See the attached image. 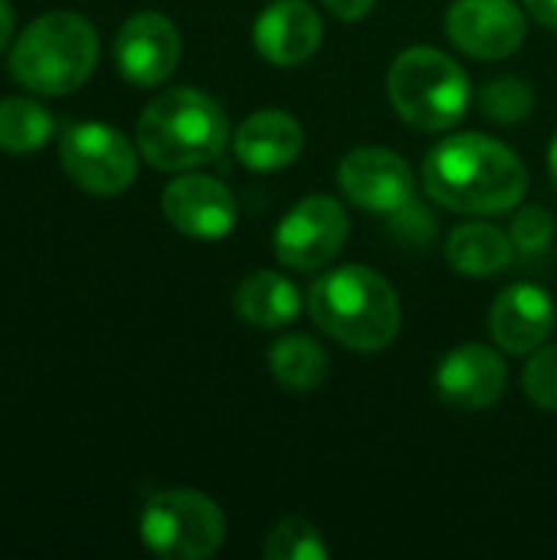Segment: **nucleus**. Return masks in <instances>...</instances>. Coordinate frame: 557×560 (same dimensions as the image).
Masks as SVG:
<instances>
[{
  "instance_id": "obj_1",
  "label": "nucleus",
  "mask_w": 557,
  "mask_h": 560,
  "mask_svg": "<svg viewBox=\"0 0 557 560\" xmlns=\"http://www.w3.org/2000/svg\"><path fill=\"white\" fill-rule=\"evenodd\" d=\"M427 194L456 213H506L522 203L529 171L502 141L489 135H456L440 141L423 161Z\"/></svg>"
},
{
  "instance_id": "obj_2",
  "label": "nucleus",
  "mask_w": 557,
  "mask_h": 560,
  "mask_svg": "<svg viewBox=\"0 0 557 560\" xmlns=\"http://www.w3.org/2000/svg\"><path fill=\"white\" fill-rule=\"evenodd\" d=\"M312 322L351 351H384L401 331L394 285L368 266H338L309 289Z\"/></svg>"
},
{
  "instance_id": "obj_3",
  "label": "nucleus",
  "mask_w": 557,
  "mask_h": 560,
  "mask_svg": "<svg viewBox=\"0 0 557 560\" xmlns=\"http://www.w3.org/2000/svg\"><path fill=\"white\" fill-rule=\"evenodd\" d=\"M230 125L220 102L200 89H167L138 118V151L158 171H190L213 161Z\"/></svg>"
},
{
  "instance_id": "obj_4",
  "label": "nucleus",
  "mask_w": 557,
  "mask_h": 560,
  "mask_svg": "<svg viewBox=\"0 0 557 560\" xmlns=\"http://www.w3.org/2000/svg\"><path fill=\"white\" fill-rule=\"evenodd\" d=\"M95 62V26L72 10H53L36 16L16 36L10 52V75L36 95H66L85 85Z\"/></svg>"
},
{
  "instance_id": "obj_5",
  "label": "nucleus",
  "mask_w": 557,
  "mask_h": 560,
  "mask_svg": "<svg viewBox=\"0 0 557 560\" xmlns=\"http://www.w3.org/2000/svg\"><path fill=\"white\" fill-rule=\"evenodd\" d=\"M387 95L410 128L446 131L466 115L473 85L466 69L446 52L433 46H410L387 72Z\"/></svg>"
},
{
  "instance_id": "obj_6",
  "label": "nucleus",
  "mask_w": 557,
  "mask_h": 560,
  "mask_svg": "<svg viewBox=\"0 0 557 560\" xmlns=\"http://www.w3.org/2000/svg\"><path fill=\"white\" fill-rule=\"evenodd\" d=\"M141 541L164 560H204L220 551L227 518L220 505L194 489L158 492L141 512Z\"/></svg>"
},
{
  "instance_id": "obj_7",
  "label": "nucleus",
  "mask_w": 557,
  "mask_h": 560,
  "mask_svg": "<svg viewBox=\"0 0 557 560\" xmlns=\"http://www.w3.org/2000/svg\"><path fill=\"white\" fill-rule=\"evenodd\" d=\"M59 161L76 187L92 197H118L135 184L138 158L131 141L98 121L72 125L62 135Z\"/></svg>"
},
{
  "instance_id": "obj_8",
  "label": "nucleus",
  "mask_w": 557,
  "mask_h": 560,
  "mask_svg": "<svg viewBox=\"0 0 557 560\" xmlns=\"http://www.w3.org/2000/svg\"><path fill=\"white\" fill-rule=\"evenodd\" d=\"M348 240V213L335 197L315 194L299 200L276 226V256L286 269H325Z\"/></svg>"
},
{
  "instance_id": "obj_9",
  "label": "nucleus",
  "mask_w": 557,
  "mask_h": 560,
  "mask_svg": "<svg viewBox=\"0 0 557 560\" xmlns=\"http://www.w3.org/2000/svg\"><path fill=\"white\" fill-rule=\"evenodd\" d=\"M338 184L351 203L374 213H397L417 190L410 164L387 148H355L338 167Z\"/></svg>"
},
{
  "instance_id": "obj_10",
  "label": "nucleus",
  "mask_w": 557,
  "mask_h": 560,
  "mask_svg": "<svg viewBox=\"0 0 557 560\" xmlns=\"http://www.w3.org/2000/svg\"><path fill=\"white\" fill-rule=\"evenodd\" d=\"M446 33L466 56L506 59L525 43V13L512 0H453Z\"/></svg>"
},
{
  "instance_id": "obj_11",
  "label": "nucleus",
  "mask_w": 557,
  "mask_h": 560,
  "mask_svg": "<svg viewBox=\"0 0 557 560\" xmlns=\"http://www.w3.org/2000/svg\"><path fill=\"white\" fill-rule=\"evenodd\" d=\"M115 62L131 85H161L181 62L177 26L154 10L135 13L115 36Z\"/></svg>"
},
{
  "instance_id": "obj_12",
  "label": "nucleus",
  "mask_w": 557,
  "mask_h": 560,
  "mask_svg": "<svg viewBox=\"0 0 557 560\" xmlns=\"http://www.w3.org/2000/svg\"><path fill=\"white\" fill-rule=\"evenodd\" d=\"M161 210L167 223L190 240H220L236 226V200L230 187L207 174H181L171 180Z\"/></svg>"
},
{
  "instance_id": "obj_13",
  "label": "nucleus",
  "mask_w": 557,
  "mask_h": 560,
  "mask_svg": "<svg viewBox=\"0 0 557 560\" xmlns=\"http://www.w3.org/2000/svg\"><path fill=\"white\" fill-rule=\"evenodd\" d=\"M509 371L499 351L486 345H460L437 368V394L456 410H489L506 394Z\"/></svg>"
},
{
  "instance_id": "obj_14",
  "label": "nucleus",
  "mask_w": 557,
  "mask_h": 560,
  "mask_svg": "<svg viewBox=\"0 0 557 560\" xmlns=\"http://www.w3.org/2000/svg\"><path fill=\"white\" fill-rule=\"evenodd\" d=\"M489 328L502 351L522 358L529 351H538L548 341L555 328V302L542 285L515 282L496 299Z\"/></svg>"
},
{
  "instance_id": "obj_15",
  "label": "nucleus",
  "mask_w": 557,
  "mask_h": 560,
  "mask_svg": "<svg viewBox=\"0 0 557 560\" xmlns=\"http://www.w3.org/2000/svg\"><path fill=\"white\" fill-rule=\"evenodd\" d=\"M259 56L272 66H299L322 46V16L305 0H276L253 26Z\"/></svg>"
},
{
  "instance_id": "obj_16",
  "label": "nucleus",
  "mask_w": 557,
  "mask_h": 560,
  "mask_svg": "<svg viewBox=\"0 0 557 560\" xmlns=\"http://www.w3.org/2000/svg\"><path fill=\"white\" fill-rule=\"evenodd\" d=\"M302 125L282 108L253 112L233 135V154L256 174L289 167L302 151Z\"/></svg>"
},
{
  "instance_id": "obj_17",
  "label": "nucleus",
  "mask_w": 557,
  "mask_h": 560,
  "mask_svg": "<svg viewBox=\"0 0 557 560\" xmlns=\"http://www.w3.org/2000/svg\"><path fill=\"white\" fill-rule=\"evenodd\" d=\"M236 312L253 328H282L302 312V295L282 272L256 269L236 289Z\"/></svg>"
},
{
  "instance_id": "obj_18",
  "label": "nucleus",
  "mask_w": 557,
  "mask_h": 560,
  "mask_svg": "<svg viewBox=\"0 0 557 560\" xmlns=\"http://www.w3.org/2000/svg\"><path fill=\"white\" fill-rule=\"evenodd\" d=\"M515 256V246H512V236L502 233L499 226L492 223H460L453 233H450V243H446V259L450 266L460 272V276H469V279H489L496 272H502Z\"/></svg>"
},
{
  "instance_id": "obj_19",
  "label": "nucleus",
  "mask_w": 557,
  "mask_h": 560,
  "mask_svg": "<svg viewBox=\"0 0 557 560\" xmlns=\"http://www.w3.org/2000/svg\"><path fill=\"white\" fill-rule=\"evenodd\" d=\"M269 371L286 390H315L325 384L332 361L328 351L309 335H286L269 351Z\"/></svg>"
},
{
  "instance_id": "obj_20",
  "label": "nucleus",
  "mask_w": 557,
  "mask_h": 560,
  "mask_svg": "<svg viewBox=\"0 0 557 560\" xmlns=\"http://www.w3.org/2000/svg\"><path fill=\"white\" fill-rule=\"evenodd\" d=\"M53 135V115L30 98L0 102V151L30 154L43 148Z\"/></svg>"
},
{
  "instance_id": "obj_21",
  "label": "nucleus",
  "mask_w": 557,
  "mask_h": 560,
  "mask_svg": "<svg viewBox=\"0 0 557 560\" xmlns=\"http://www.w3.org/2000/svg\"><path fill=\"white\" fill-rule=\"evenodd\" d=\"M328 555L332 551H328L322 532L302 515L282 518L263 541L266 560H328Z\"/></svg>"
},
{
  "instance_id": "obj_22",
  "label": "nucleus",
  "mask_w": 557,
  "mask_h": 560,
  "mask_svg": "<svg viewBox=\"0 0 557 560\" xmlns=\"http://www.w3.org/2000/svg\"><path fill=\"white\" fill-rule=\"evenodd\" d=\"M479 105H483L486 118H492L496 125H519V121L532 118L535 92L519 75H499V79L483 85Z\"/></svg>"
},
{
  "instance_id": "obj_23",
  "label": "nucleus",
  "mask_w": 557,
  "mask_h": 560,
  "mask_svg": "<svg viewBox=\"0 0 557 560\" xmlns=\"http://www.w3.org/2000/svg\"><path fill=\"white\" fill-rule=\"evenodd\" d=\"M509 236H512L515 253H522V256H538V253H545V246H548L552 236H555V217H552L545 207L529 203V207H522V210L515 213Z\"/></svg>"
},
{
  "instance_id": "obj_24",
  "label": "nucleus",
  "mask_w": 557,
  "mask_h": 560,
  "mask_svg": "<svg viewBox=\"0 0 557 560\" xmlns=\"http://www.w3.org/2000/svg\"><path fill=\"white\" fill-rule=\"evenodd\" d=\"M522 384L542 410H557V345L532 351Z\"/></svg>"
},
{
  "instance_id": "obj_25",
  "label": "nucleus",
  "mask_w": 557,
  "mask_h": 560,
  "mask_svg": "<svg viewBox=\"0 0 557 560\" xmlns=\"http://www.w3.org/2000/svg\"><path fill=\"white\" fill-rule=\"evenodd\" d=\"M338 20H364L374 10V0H322Z\"/></svg>"
},
{
  "instance_id": "obj_26",
  "label": "nucleus",
  "mask_w": 557,
  "mask_h": 560,
  "mask_svg": "<svg viewBox=\"0 0 557 560\" xmlns=\"http://www.w3.org/2000/svg\"><path fill=\"white\" fill-rule=\"evenodd\" d=\"M525 10L548 30H557V0H525Z\"/></svg>"
},
{
  "instance_id": "obj_27",
  "label": "nucleus",
  "mask_w": 557,
  "mask_h": 560,
  "mask_svg": "<svg viewBox=\"0 0 557 560\" xmlns=\"http://www.w3.org/2000/svg\"><path fill=\"white\" fill-rule=\"evenodd\" d=\"M10 36H13V7L0 0V49L10 43Z\"/></svg>"
},
{
  "instance_id": "obj_28",
  "label": "nucleus",
  "mask_w": 557,
  "mask_h": 560,
  "mask_svg": "<svg viewBox=\"0 0 557 560\" xmlns=\"http://www.w3.org/2000/svg\"><path fill=\"white\" fill-rule=\"evenodd\" d=\"M548 171H552V180H555L557 187V135L555 141H552V151H548Z\"/></svg>"
}]
</instances>
